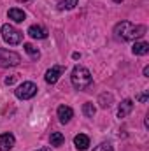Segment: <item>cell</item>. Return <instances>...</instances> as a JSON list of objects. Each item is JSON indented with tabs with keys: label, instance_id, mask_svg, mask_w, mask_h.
<instances>
[{
	"label": "cell",
	"instance_id": "277c9868",
	"mask_svg": "<svg viewBox=\"0 0 149 151\" xmlns=\"http://www.w3.org/2000/svg\"><path fill=\"white\" fill-rule=\"evenodd\" d=\"M19 62H21V56L18 53L0 47V67H16L19 65Z\"/></svg>",
	"mask_w": 149,
	"mask_h": 151
},
{
	"label": "cell",
	"instance_id": "ac0fdd59",
	"mask_svg": "<svg viewBox=\"0 0 149 151\" xmlns=\"http://www.w3.org/2000/svg\"><path fill=\"white\" fill-rule=\"evenodd\" d=\"M25 51L34 58V60H37L39 56H40V53H39V49L34 46V44H25Z\"/></svg>",
	"mask_w": 149,
	"mask_h": 151
},
{
	"label": "cell",
	"instance_id": "52a82bcc",
	"mask_svg": "<svg viewBox=\"0 0 149 151\" xmlns=\"http://www.w3.org/2000/svg\"><path fill=\"white\" fill-rule=\"evenodd\" d=\"M14 142L16 141L12 134H0V151H11Z\"/></svg>",
	"mask_w": 149,
	"mask_h": 151
},
{
	"label": "cell",
	"instance_id": "5bb4252c",
	"mask_svg": "<svg viewBox=\"0 0 149 151\" xmlns=\"http://www.w3.org/2000/svg\"><path fill=\"white\" fill-rule=\"evenodd\" d=\"M132 51H133L135 55H140V56H142V55H148L149 53V44L148 42H135Z\"/></svg>",
	"mask_w": 149,
	"mask_h": 151
},
{
	"label": "cell",
	"instance_id": "7a4b0ae2",
	"mask_svg": "<svg viewBox=\"0 0 149 151\" xmlns=\"http://www.w3.org/2000/svg\"><path fill=\"white\" fill-rule=\"evenodd\" d=\"M70 79H72V84H74L75 90H84V88H88V86L91 84V81H93L90 70H88L86 67H81V65L74 67Z\"/></svg>",
	"mask_w": 149,
	"mask_h": 151
},
{
	"label": "cell",
	"instance_id": "5b68a950",
	"mask_svg": "<svg viewBox=\"0 0 149 151\" xmlns=\"http://www.w3.org/2000/svg\"><path fill=\"white\" fill-rule=\"evenodd\" d=\"M35 93H37V86H35L34 83H30V81L19 84L18 90H16V97L21 99V100H28V99H32Z\"/></svg>",
	"mask_w": 149,
	"mask_h": 151
},
{
	"label": "cell",
	"instance_id": "cb8c5ba5",
	"mask_svg": "<svg viewBox=\"0 0 149 151\" xmlns=\"http://www.w3.org/2000/svg\"><path fill=\"white\" fill-rule=\"evenodd\" d=\"M116 2H123V0H116Z\"/></svg>",
	"mask_w": 149,
	"mask_h": 151
},
{
	"label": "cell",
	"instance_id": "9c48e42d",
	"mask_svg": "<svg viewBox=\"0 0 149 151\" xmlns=\"http://www.w3.org/2000/svg\"><path fill=\"white\" fill-rule=\"evenodd\" d=\"M132 109H133V102L132 100H123L121 104H119V107H117V116L119 118H126L128 114L132 113Z\"/></svg>",
	"mask_w": 149,
	"mask_h": 151
},
{
	"label": "cell",
	"instance_id": "7c38bea8",
	"mask_svg": "<svg viewBox=\"0 0 149 151\" xmlns=\"http://www.w3.org/2000/svg\"><path fill=\"white\" fill-rule=\"evenodd\" d=\"M9 18L12 21H16V23H23L25 18H27V14L21 9H9Z\"/></svg>",
	"mask_w": 149,
	"mask_h": 151
},
{
	"label": "cell",
	"instance_id": "603a6c76",
	"mask_svg": "<svg viewBox=\"0 0 149 151\" xmlns=\"http://www.w3.org/2000/svg\"><path fill=\"white\" fill-rule=\"evenodd\" d=\"M39 151H51V148H40Z\"/></svg>",
	"mask_w": 149,
	"mask_h": 151
},
{
	"label": "cell",
	"instance_id": "6da1fadb",
	"mask_svg": "<svg viewBox=\"0 0 149 151\" xmlns=\"http://www.w3.org/2000/svg\"><path fill=\"white\" fill-rule=\"evenodd\" d=\"M146 27L144 25H133L130 21H121L114 27V34L116 37L121 40H135L140 39L142 35H146Z\"/></svg>",
	"mask_w": 149,
	"mask_h": 151
},
{
	"label": "cell",
	"instance_id": "9a60e30c",
	"mask_svg": "<svg viewBox=\"0 0 149 151\" xmlns=\"http://www.w3.org/2000/svg\"><path fill=\"white\" fill-rule=\"evenodd\" d=\"M49 141H51V146H62L63 141H65V137H63L60 132H53L51 137H49Z\"/></svg>",
	"mask_w": 149,
	"mask_h": 151
},
{
	"label": "cell",
	"instance_id": "d4e9b609",
	"mask_svg": "<svg viewBox=\"0 0 149 151\" xmlns=\"http://www.w3.org/2000/svg\"><path fill=\"white\" fill-rule=\"evenodd\" d=\"M19 2H25V0H19Z\"/></svg>",
	"mask_w": 149,
	"mask_h": 151
},
{
	"label": "cell",
	"instance_id": "44dd1931",
	"mask_svg": "<svg viewBox=\"0 0 149 151\" xmlns=\"http://www.w3.org/2000/svg\"><path fill=\"white\" fill-rule=\"evenodd\" d=\"M16 81V76H11V77H5V84H12Z\"/></svg>",
	"mask_w": 149,
	"mask_h": 151
},
{
	"label": "cell",
	"instance_id": "4fadbf2b",
	"mask_svg": "<svg viewBox=\"0 0 149 151\" xmlns=\"http://www.w3.org/2000/svg\"><path fill=\"white\" fill-rule=\"evenodd\" d=\"M112 102H114V97H112V93H102V95L98 97V104H100V107H102V109H107V107H111Z\"/></svg>",
	"mask_w": 149,
	"mask_h": 151
},
{
	"label": "cell",
	"instance_id": "ffe728a7",
	"mask_svg": "<svg viewBox=\"0 0 149 151\" xmlns=\"http://www.w3.org/2000/svg\"><path fill=\"white\" fill-rule=\"evenodd\" d=\"M148 99H149V93H148V91H146V93L137 95V100H139V102H148Z\"/></svg>",
	"mask_w": 149,
	"mask_h": 151
},
{
	"label": "cell",
	"instance_id": "8992f818",
	"mask_svg": "<svg viewBox=\"0 0 149 151\" xmlns=\"http://www.w3.org/2000/svg\"><path fill=\"white\" fill-rule=\"evenodd\" d=\"M63 72H65V67H63V65H54V67H51V69L46 72V83L54 84Z\"/></svg>",
	"mask_w": 149,
	"mask_h": 151
},
{
	"label": "cell",
	"instance_id": "2e32d148",
	"mask_svg": "<svg viewBox=\"0 0 149 151\" xmlns=\"http://www.w3.org/2000/svg\"><path fill=\"white\" fill-rule=\"evenodd\" d=\"M79 0H58V9L63 11V9H74L77 5Z\"/></svg>",
	"mask_w": 149,
	"mask_h": 151
},
{
	"label": "cell",
	"instance_id": "7402d4cb",
	"mask_svg": "<svg viewBox=\"0 0 149 151\" xmlns=\"http://www.w3.org/2000/svg\"><path fill=\"white\" fill-rule=\"evenodd\" d=\"M144 76H146V77H149V67H144Z\"/></svg>",
	"mask_w": 149,
	"mask_h": 151
},
{
	"label": "cell",
	"instance_id": "d6986e66",
	"mask_svg": "<svg viewBox=\"0 0 149 151\" xmlns=\"http://www.w3.org/2000/svg\"><path fill=\"white\" fill-rule=\"evenodd\" d=\"M93 151H112V146L111 144H107V142H102V144H98Z\"/></svg>",
	"mask_w": 149,
	"mask_h": 151
},
{
	"label": "cell",
	"instance_id": "3957f363",
	"mask_svg": "<svg viewBox=\"0 0 149 151\" xmlns=\"http://www.w3.org/2000/svg\"><path fill=\"white\" fill-rule=\"evenodd\" d=\"M2 39H4L7 44L14 46V44H19V42L23 40V32H19V30L14 28L12 25L5 23V25H2Z\"/></svg>",
	"mask_w": 149,
	"mask_h": 151
},
{
	"label": "cell",
	"instance_id": "ba28073f",
	"mask_svg": "<svg viewBox=\"0 0 149 151\" xmlns=\"http://www.w3.org/2000/svg\"><path fill=\"white\" fill-rule=\"evenodd\" d=\"M72 116H74V111H72L69 106H60V107H58V119H60L62 123H69V121L72 119Z\"/></svg>",
	"mask_w": 149,
	"mask_h": 151
},
{
	"label": "cell",
	"instance_id": "e0dca14e",
	"mask_svg": "<svg viewBox=\"0 0 149 151\" xmlns=\"http://www.w3.org/2000/svg\"><path fill=\"white\" fill-rule=\"evenodd\" d=\"M82 113H84V116H88V118H93L95 113H97V109H95V106H93L91 102H86V104L82 106Z\"/></svg>",
	"mask_w": 149,
	"mask_h": 151
},
{
	"label": "cell",
	"instance_id": "30bf717a",
	"mask_svg": "<svg viewBox=\"0 0 149 151\" xmlns=\"http://www.w3.org/2000/svg\"><path fill=\"white\" fill-rule=\"evenodd\" d=\"M74 144H75L77 150L84 151V150H88V146H90V139H88V135L79 134V135H75L74 137Z\"/></svg>",
	"mask_w": 149,
	"mask_h": 151
},
{
	"label": "cell",
	"instance_id": "8fae6325",
	"mask_svg": "<svg viewBox=\"0 0 149 151\" xmlns=\"http://www.w3.org/2000/svg\"><path fill=\"white\" fill-rule=\"evenodd\" d=\"M28 35L34 39H46L47 37V32L42 28V27H39V25H32L30 28H28Z\"/></svg>",
	"mask_w": 149,
	"mask_h": 151
}]
</instances>
